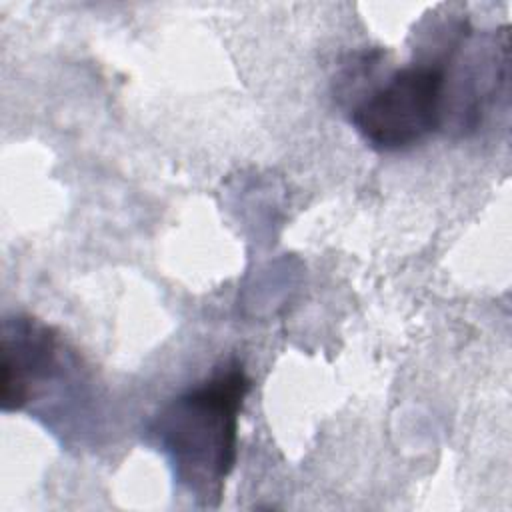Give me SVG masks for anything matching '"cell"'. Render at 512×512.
I'll return each mask as SVG.
<instances>
[{"label":"cell","instance_id":"7a4b0ae2","mask_svg":"<svg viewBox=\"0 0 512 512\" xmlns=\"http://www.w3.org/2000/svg\"><path fill=\"white\" fill-rule=\"evenodd\" d=\"M456 46L436 60L394 70L350 108L352 126L372 148L406 150L444 126L448 60Z\"/></svg>","mask_w":512,"mask_h":512},{"label":"cell","instance_id":"6da1fadb","mask_svg":"<svg viewBox=\"0 0 512 512\" xmlns=\"http://www.w3.org/2000/svg\"><path fill=\"white\" fill-rule=\"evenodd\" d=\"M250 390L240 364L178 394L150 422V434L168 456L174 476L190 492L220 498L236 464L238 416Z\"/></svg>","mask_w":512,"mask_h":512},{"label":"cell","instance_id":"3957f363","mask_svg":"<svg viewBox=\"0 0 512 512\" xmlns=\"http://www.w3.org/2000/svg\"><path fill=\"white\" fill-rule=\"evenodd\" d=\"M0 400L4 412L22 410L58 370V336L54 328L32 318L14 316L2 324Z\"/></svg>","mask_w":512,"mask_h":512}]
</instances>
